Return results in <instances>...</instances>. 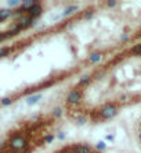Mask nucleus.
Returning a JSON list of instances; mask_svg holds the SVG:
<instances>
[{
    "mask_svg": "<svg viewBox=\"0 0 141 153\" xmlns=\"http://www.w3.org/2000/svg\"><path fill=\"white\" fill-rule=\"evenodd\" d=\"M141 105V42L113 53L76 84L65 100L68 114L101 121Z\"/></svg>",
    "mask_w": 141,
    "mask_h": 153,
    "instance_id": "f257e3e1",
    "label": "nucleus"
},
{
    "mask_svg": "<svg viewBox=\"0 0 141 153\" xmlns=\"http://www.w3.org/2000/svg\"><path fill=\"white\" fill-rule=\"evenodd\" d=\"M54 122L50 116L28 121L14 132H10V135L0 143V153L35 152L53 135Z\"/></svg>",
    "mask_w": 141,
    "mask_h": 153,
    "instance_id": "f03ea898",
    "label": "nucleus"
},
{
    "mask_svg": "<svg viewBox=\"0 0 141 153\" xmlns=\"http://www.w3.org/2000/svg\"><path fill=\"white\" fill-rule=\"evenodd\" d=\"M50 153H102L97 146L89 142H68L53 149Z\"/></svg>",
    "mask_w": 141,
    "mask_h": 153,
    "instance_id": "7ed1b4c3",
    "label": "nucleus"
},
{
    "mask_svg": "<svg viewBox=\"0 0 141 153\" xmlns=\"http://www.w3.org/2000/svg\"><path fill=\"white\" fill-rule=\"evenodd\" d=\"M138 145L141 148V118H140V124H138Z\"/></svg>",
    "mask_w": 141,
    "mask_h": 153,
    "instance_id": "20e7f679",
    "label": "nucleus"
}]
</instances>
